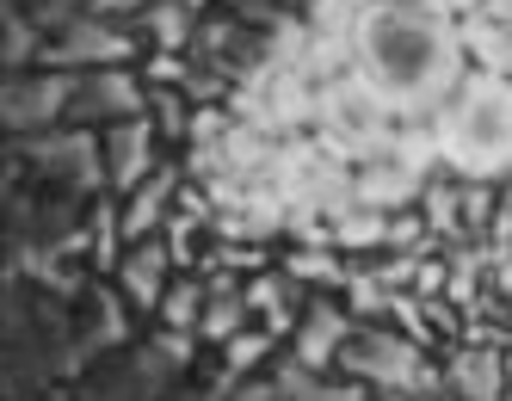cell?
I'll use <instances>...</instances> for the list:
<instances>
[{
    "label": "cell",
    "instance_id": "1",
    "mask_svg": "<svg viewBox=\"0 0 512 401\" xmlns=\"http://www.w3.org/2000/svg\"><path fill=\"white\" fill-rule=\"evenodd\" d=\"M358 75L371 81L395 118H438L469 75L463 31L420 0H383L352 25Z\"/></svg>",
    "mask_w": 512,
    "mask_h": 401
},
{
    "label": "cell",
    "instance_id": "2",
    "mask_svg": "<svg viewBox=\"0 0 512 401\" xmlns=\"http://www.w3.org/2000/svg\"><path fill=\"white\" fill-rule=\"evenodd\" d=\"M438 149L463 173H500L512 167V81L482 68L463 75L451 105L438 112Z\"/></svg>",
    "mask_w": 512,
    "mask_h": 401
},
{
    "label": "cell",
    "instance_id": "3",
    "mask_svg": "<svg viewBox=\"0 0 512 401\" xmlns=\"http://www.w3.org/2000/svg\"><path fill=\"white\" fill-rule=\"evenodd\" d=\"M334 364L346 377L371 383L377 395H445V383H451V377H438L420 364V340L383 334V327H352Z\"/></svg>",
    "mask_w": 512,
    "mask_h": 401
},
{
    "label": "cell",
    "instance_id": "4",
    "mask_svg": "<svg viewBox=\"0 0 512 401\" xmlns=\"http://www.w3.org/2000/svg\"><path fill=\"white\" fill-rule=\"evenodd\" d=\"M13 155L44 179L56 192H99L112 186L105 173V142H93L87 124H68V130H31V136H13Z\"/></svg>",
    "mask_w": 512,
    "mask_h": 401
},
{
    "label": "cell",
    "instance_id": "5",
    "mask_svg": "<svg viewBox=\"0 0 512 401\" xmlns=\"http://www.w3.org/2000/svg\"><path fill=\"white\" fill-rule=\"evenodd\" d=\"M136 38H130V25L124 19H105L93 7L81 13H68L62 25L44 31V68H68V75H81V68H112V62H136Z\"/></svg>",
    "mask_w": 512,
    "mask_h": 401
},
{
    "label": "cell",
    "instance_id": "6",
    "mask_svg": "<svg viewBox=\"0 0 512 401\" xmlns=\"http://www.w3.org/2000/svg\"><path fill=\"white\" fill-rule=\"evenodd\" d=\"M68 99H75V75L68 68H44V62L7 68V81H0V124H7V136L68 124Z\"/></svg>",
    "mask_w": 512,
    "mask_h": 401
},
{
    "label": "cell",
    "instance_id": "7",
    "mask_svg": "<svg viewBox=\"0 0 512 401\" xmlns=\"http://www.w3.org/2000/svg\"><path fill=\"white\" fill-rule=\"evenodd\" d=\"M130 118H149V81H142L130 62L81 68V75H75V99H68V124L112 130V124H130Z\"/></svg>",
    "mask_w": 512,
    "mask_h": 401
},
{
    "label": "cell",
    "instance_id": "8",
    "mask_svg": "<svg viewBox=\"0 0 512 401\" xmlns=\"http://www.w3.org/2000/svg\"><path fill=\"white\" fill-rule=\"evenodd\" d=\"M389 99L364 81V75H346V81H334V87H321V124L334 130L346 149H358V155H377L383 149V136H389Z\"/></svg>",
    "mask_w": 512,
    "mask_h": 401
},
{
    "label": "cell",
    "instance_id": "9",
    "mask_svg": "<svg viewBox=\"0 0 512 401\" xmlns=\"http://www.w3.org/2000/svg\"><path fill=\"white\" fill-rule=\"evenodd\" d=\"M167 284H173V247H167V235L136 241L118 260V297L130 303V315H161Z\"/></svg>",
    "mask_w": 512,
    "mask_h": 401
},
{
    "label": "cell",
    "instance_id": "10",
    "mask_svg": "<svg viewBox=\"0 0 512 401\" xmlns=\"http://www.w3.org/2000/svg\"><path fill=\"white\" fill-rule=\"evenodd\" d=\"M99 142H105V173H112V186L118 192H136L142 179L161 167V142L167 136L155 130V118H130V124L99 130Z\"/></svg>",
    "mask_w": 512,
    "mask_h": 401
},
{
    "label": "cell",
    "instance_id": "11",
    "mask_svg": "<svg viewBox=\"0 0 512 401\" xmlns=\"http://www.w3.org/2000/svg\"><path fill=\"white\" fill-rule=\"evenodd\" d=\"M457 31H463V50L475 62L512 81V0H475Z\"/></svg>",
    "mask_w": 512,
    "mask_h": 401
},
{
    "label": "cell",
    "instance_id": "12",
    "mask_svg": "<svg viewBox=\"0 0 512 401\" xmlns=\"http://www.w3.org/2000/svg\"><path fill=\"white\" fill-rule=\"evenodd\" d=\"M173 204H179V167H155V173L130 192V204L118 210V216H124V241H149V235H161L167 216H173Z\"/></svg>",
    "mask_w": 512,
    "mask_h": 401
},
{
    "label": "cell",
    "instance_id": "13",
    "mask_svg": "<svg viewBox=\"0 0 512 401\" xmlns=\"http://www.w3.org/2000/svg\"><path fill=\"white\" fill-rule=\"evenodd\" d=\"M346 334H352V321H346L334 303H309V309H303V321H297V358H303V364H315V371H327V364L340 358Z\"/></svg>",
    "mask_w": 512,
    "mask_h": 401
},
{
    "label": "cell",
    "instance_id": "14",
    "mask_svg": "<svg viewBox=\"0 0 512 401\" xmlns=\"http://www.w3.org/2000/svg\"><path fill=\"white\" fill-rule=\"evenodd\" d=\"M451 395H469V401H494L506 395V352L500 346H469L451 358Z\"/></svg>",
    "mask_w": 512,
    "mask_h": 401
},
{
    "label": "cell",
    "instance_id": "15",
    "mask_svg": "<svg viewBox=\"0 0 512 401\" xmlns=\"http://www.w3.org/2000/svg\"><path fill=\"white\" fill-rule=\"evenodd\" d=\"M247 315H253V303H247V284H235V278H210V303H204L198 334L223 346V340H235L241 327H247Z\"/></svg>",
    "mask_w": 512,
    "mask_h": 401
},
{
    "label": "cell",
    "instance_id": "16",
    "mask_svg": "<svg viewBox=\"0 0 512 401\" xmlns=\"http://www.w3.org/2000/svg\"><path fill=\"white\" fill-rule=\"evenodd\" d=\"M44 56V25L19 0H0V68H38Z\"/></svg>",
    "mask_w": 512,
    "mask_h": 401
},
{
    "label": "cell",
    "instance_id": "17",
    "mask_svg": "<svg viewBox=\"0 0 512 401\" xmlns=\"http://www.w3.org/2000/svg\"><path fill=\"white\" fill-rule=\"evenodd\" d=\"M192 13H198L192 0H155V7L142 13V38H149L155 50H186L198 38V19Z\"/></svg>",
    "mask_w": 512,
    "mask_h": 401
},
{
    "label": "cell",
    "instance_id": "18",
    "mask_svg": "<svg viewBox=\"0 0 512 401\" xmlns=\"http://www.w3.org/2000/svg\"><path fill=\"white\" fill-rule=\"evenodd\" d=\"M204 303H210V284L204 278H173L167 297H161V327H186V334H198Z\"/></svg>",
    "mask_w": 512,
    "mask_h": 401
},
{
    "label": "cell",
    "instance_id": "19",
    "mask_svg": "<svg viewBox=\"0 0 512 401\" xmlns=\"http://www.w3.org/2000/svg\"><path fill=\"white\" fill-rule=\"evenodd\" d=\"M192 93H179V87H167V81H149V118H155V130L167 136V142H186L192 136V105H186Z\"/></svg>",
    "mask_w": 512,
    "mask_h": 401
},
{
    "label": "cell",
    "instance_id": "20",
    "mask_svg": "<svg viewBox=\"0 0 512 401\" xmlns=\"http://www.w3.org/2000/svg\"><path fill=\"white\" fill-rule=\"evenodd\" d=\"M420 216L432 223V235H463V186H445V179L420 186Z\"/></svg>",
    "mask_w": 512,
    "mask_h": 401
},
{
    "label": "cell",
    "instance_id": "21",
    "mask_svg": "<svg viewBox=\"0 0 512 401\" xmlns=\"http://www.w3.org/2000/svg\"><path fill=\"white\" fill-rule=\"evenodd\" d=\"M284 297H290V284H284V278H272V272H260V278L247 284V303H253V315H266V327H272V334H290V321H297V309H290Z\"/></svg>",
    "mask_w": 512,
    "mask_h": 401
},
{
    "label": "cell",
    "instance_id": "22",
    "mask_svg": "<svg viewBox=\"0 0 512 401\" xmlns=\"http://www.w3.org/2000/svg\"><path fill=\"white\" fill-rule=\"evenodd\" d=\"M358 198H364V204H377V210L408 204V198H414V173H401V167H371V173L358 179Z\"/></svg>",
    "mask_w": 512,
    "mask_h": 401
},
{
    "label": "cell",
    "instance_id": "23",
    "mask_svg": "<svg viewBox=\"0 0 512 401\" xmlns=\"http://www.w3.org/2000/svg\"><path fill=\"white\" fill-rule=\"evenodd\" d=\"M383 235H389V216L377 204H364L334 223V247H383Z\"/></svg>",
    "mask_w": 512,
    "mask_h": 401
},
{
    "label": "cell",
    "instance_id": "24",
    "mask_svg": "<svg viewBox=\"0 0 512 401\" xmlns=\"http://www.w3.org/2000/svg\"><path fill=\"white\" fill-rule=\"evenodd\" d=\"M272 340H278L272 327H241L235 340H223V358H229V383H235V377H247L253 364H260V358L272 352Z\"/></svg>",
    "mask_w": 512,
    "mask_h": 401
},
{
    "label": "cell",
    "instance_id": "25",
    "mask_svg": "<svg viewBox=\"0 0 512 401\" xmlns=\"http://www.w3.org/2000/svg\"><path fill=\"white\" fill-rule=\"evenodd\" d=\"M284 272H290V278H309V284H346V278H352L334 253H290Z\"/></svg>",
    "mask_w": 512,
    "mask_h": 401
},
{
    "label": "cell",
    "instance_id": "26",
    "mask_svg": "<svg viewBox=\"0 0 512 401\" xmlns=\"http://www.w3.org/2000/svg\"><path fill=\"white\" fill-rule=\"evenodd\" d=\"M272 253L266 247H216L210 253V266H235V272H266Z\"/></svg>",
    "mask_w": 512,
    "mask_h": 401
},
{
    "label": "cell",
    "instance_id": "27",
    "mask_svg": "<svg viewBox=\"0 0 512 401\" xmlns=\"http://www.w3.org/2000/svg\"><path fill=\"white\" fill-rule=\"evenodd\" d=\"M19 7H25L31 19H38L44 31H50V25H62L68 13H81V7H87V0H19Z\"/></svg>",
    "mask_w": 512,
    "mask_h": 401
},
{
    "label": "cell",
    "instance_id": "28",
    "mask_svg": "<svg viewBox=\"0 0 512 401\" xmlns=\"http://www.w3.org/2000/svg\"><path fill=\"white\" fill-rule=\"evenodd\" d=\"M482 223H488V186L469 179V186H463V229H482Z\"/></svg>",
    "mask_w": 512,
    "mask_h": 401
},
{
    "label": "cell",
    "instance_id": "29",
    "mask_svg": "<svg viewBox=\"0 0 512 401\" xmlns=\"http://www.w3.org/2000/svg\"><path fill=\"white\" fill-rule=\"evenodd\" d=\"M87 7H93V13H105V19H124V25H130V19L149 13L155 0H87Z\"/></svg>",
    "mask_w": 512,
    "mask_h": 401
},
{
    "label": "cell",
    "instance_id": "30",
    "mask_svg": "<svg viewBox=\"0 0 512 401\" xmlns=\"http://www.w3.org/2000/svg\"><path fill=\"white\" fill-rule=\"evenodd\" d=\"M223 130H229V118H223V112H192V142H204V149H210V142L223 136Z\"/></svg>",
    "mask_w": 512,
    "mask_h": 401
},
{
    "label": "cell",
    "instance_id": "31",
    "mask_svg": "<svg viewBox=\"0 0 512 401\" xmlns=\"http://www.w3.org/2000/svg\"><path fill=\"white\" fill-rule=\"evenodd\" d=\"M506 395H512V352H506Z\"/></svg>",
    "mask_w": 512,
    "mask_h": 401
}]
</instances>
